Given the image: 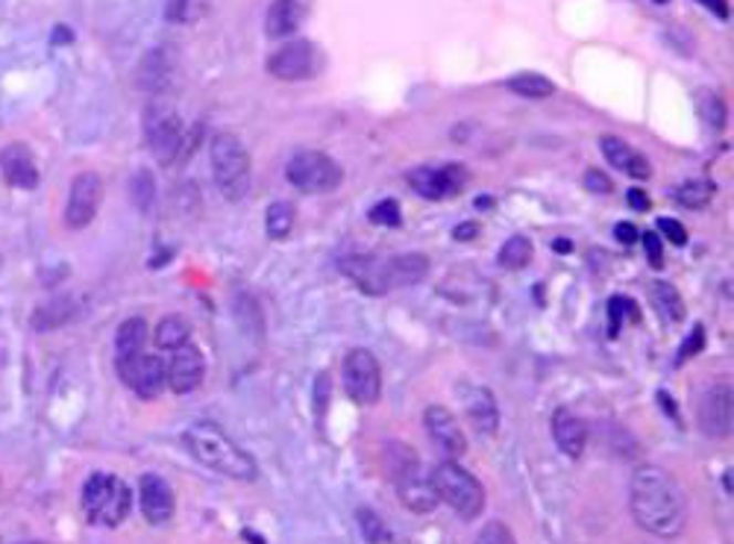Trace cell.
Instances as JSON below:
<instances>
[{
    "label": "cell",
    "mask_w": 734,
    "mask_h": 544,
    "mask_svg": "<svg viewBox=\"0 0 734 544\" xmlns=\"http://www.w3.org/2000/svg\"><path fill=\"white\" fill-rule=\"evenodd\" d=\"M643 248H647V260L652 269H664V244H661V236L658 233H643Z\"/></svg>",
    "instance_id": "obj_38"
},
{
    "label": "cell",
    "mask_w": 734,
    "mask_h": 544,
    "mask_svg": "<svg viewBox=\"0 0 734 544\" xmlns=\"http://www.w3.org/2000/svg\"><path fill=\"white\" fill-rule=\"evenodd\" d=\"M615 239L623 244H635L638 239H641V233H638V227L629 224V221H623V224L615 227Z\"/></svg>",
    "instance_id": "obj_43"
},
{
    "label": "cell",
    "mask_w": 734,
    "mask_h": 544,
    "mask_svg": "<svg viewBox=\"0 0 734 544\" xmlns=\"http://www.w3.org/2000/svg\"><path fill=\"white\" fill-rule=\"evenodd\" d=\"M649 297H652V306H656L658 315L670 321V324H679L684 318V301L673 283L656 280V283L649 285Z\"/></svg>",
    "instance_id": "obj_25"
},
{
    "label": "cell",
    "mask_w": 734,
    "mask_h": 544,
    "mask_svg": "<svg viewBox=\"0 0 734 544\" xmlns=\"http://www.w3.org/2000/svg\"><path fill=\"white\" fill-rule=\"evenodd\" d=\"M188 9H191V0H168L165 3V18L171 21V24H180L188 18Z\"/></svg>",
    "instance_id": "obj_41"
},
{
    "label": "cell",
    "mask_w": 734,
    "mask_h": 544,
    "mask_svg": "<svg viewBox=\"0 0 734 544\" xmlns=\"http://www.w3.org/2000/svg\"><path fill=\"white\" fill-rule=\"evenodd\" d=\"M367 218H370L376 227H400L402 224L400 203H397V200H379V203L367 212Z\"/></svg>",
    "instance_id": "obj_34"
},
{
    "label": "cell",
    "mask_w": 734,
    "mask_h": 544,
    "mask_svg": "<svg viewBox=\"0 0 734 544\" xmlns=\"http://www.w3.org/2000/svg\"><path fill=\"white\" fill-rule=\"evenodd\" d=\"M115 365H118V377L124 380V386L136 391L138 398L154 400L156 395L168 386L165 363L154 354L129 356V359H120V363Z\"/></svg>",
    "instance_id": "obj_13"
},
{
    "label": "cell",
    "mask_w": 734,
    "mask_h": 544,
    "mask_svg": "<svg viewBox=\"0 0 734 544\" xmlns=\"http://www.w3.org/2000/svg\"><path fill=\"white\" fill-rule=\"evenodd\" d=\"M734 407H732V386L726 380L711 383L709 389L702 391L700 407H696V423L705 439L723 441L732 436L734 423Z\"/></svg>",
    "instance_id": "obj_11"
},
{
    "label": "cell",
    "mask_w": 734,
    "mask_h": 544,
    "mask_svg": "<svg viewBox=\"0 0 734 544\" xmlns=\"http://www.w3.org/2000/svg\"><path fill=\"white\" fill-rule=\"evenodd\" d=\"M145 138L156 159L162 165H171L182 154V145H186L182 118L174 109H168V106H147Z\"/></svg>",
    "instance_id": "obj_10"
},
{
    "label": "cell",
    "mask_w": 734,
    "mask_h": 544,
    "mask_svg": "<svg viewBox=\"0 0 734 544\" xmlns=\"http://www.w3.org/2000/svg\"><path fill=\"white\" fill-rule=\"evenodd\" d=\"M453 236L459 239V242H470V239H476L479 236V224H473V221H464V224L455 227Z\"/></svg>",
    "instance_id": "obj_45"
},
{
    "label": "cell",
    "mask_w": 734,
    "mask_h": 544,
    "mask_svg": "<svg viewBox=\"0 0 734 544\" xmlns=\"http://www.w3.org/2000/svg\"><path fill=\"white\" fill-rule=\"evenodd\" d=\"M585 189L597 191V195H611L615 182L608 180V174L597 171V168H588V171H585Z\"/></svg>",
    "instance_id": "obj_39"
},
{
    "label": "cell",
    "mask_w": 734,
    "mask_h": 544,
    "mask_svg": "<svg viewBox=\"0 0 734 544\" xmlns=\"http://www.w3.org/2000/svg\"><path fill=\"white\" fill-rule=\"evenodd\" d=\"M21 544H48V542H21Z\"/></svg>",
    "instance_id": "obj_49"
},
{
    "label": "cell",
    "mask_w": 734,
    "mask_h": 544,
    "mask_svg": "<svg viewBox=\"0 0 734 544\" xmlns=\"http://www.w3.org/2000/svg\"><path fill=\"white\" fill-rule=\"evenodd\" d=\"M702 345H705V329H702L700 324H696V327H693V336L684 338V347H682V354H679V363H684L688 356L700 354Z\"/></svg>",
    "instance_id": "obj_40"
},
{
    "label": "cell",
    "mask_w": 734,
    "mask_h": 544,
    "mask_svg": "<svg viewBox=\"0 0 734 544\" xmlns=\"http://www.w3.org/2000/svg\"><path fill=\"white\" fill-rule=\"evenodd\" d=\"M0 171H3L9 186H15V189L30 191L39 186V168L33 163V154L21 142H12L0 150Z\"/></svg>",
    "instance_id": "obj_20"
},
{
    "label": "cell",
    "mask_w": 734,
    "mask_h": 544,
    "mask_svg": "<svg viewBox=\"0 0 734 544\" xmlns=\"http://www.w3.org/2000/svg\"><path fill=\"white\" fill-rule=\"evenodd\" d=\"M429 274V260L423 253H402L394 260L382 262V283L388 289H402V285H418Z\"/></svg>",
    "instance_id": "obj_23"
},
{
    "label": "cell",
    "mask_w": 734,
    "mask_h": 544,
    "mask_svg": "<svg viewBox=\"0 0 734 544\" xmlns=\"http://www.w3.org/2000/svg\"><path fill=\"white\" fill-rule=\"evenodd\" d=\"M53 35H60V39H53V42H60V44H65V42H71V39H74V35H71L69 30H62V27Z\"/></svg>",
    "instance_id": "obj_48"
},
{
    "label": "cell",
    "mask_w": 734,
    "mask_h": 544,
    "mask_svg": "<svg viewBox=\"0 0 734 544\" xmlns=\"http://www.w3.org/2000/svg\"><path fill=\"white\" fill-rule=\"evenodd\" d=\"M656 3H667V0H656Z\"/></svg>",
    "instance_id": "obj_50"
},
{
    "label": "cell",
    "mask_w": 734,
    "mask_h": 544,
    "mask_svg": "<svg viewBox=\"0 0 734 544\" xmlns=\"http://www.w3.org/2000/svg\"><path fill=\"white\" fill-rule=\"evenodd\" d=\"M629 510L638 527L658 538H675L688 524V501L679 480L658 465H638L629 480Z\"/></svg>",
    "instance_id": "obj_1"
},
{
    "label": "cell",
    "mask_w": 734,
    "mask_h": 544,
    "mask_svg": "<svg viewBox=\"0 0 734 544\" xmlns=\"http://www.w3.org/2000/svg\"><path fill=\"white\" fill-rule=\"evenodd\" d=\"M321 71V51L308 39H289L280 51L268 56V74L282 83H303L312 80Z\"/></svg>",
    "instance_id": "obj_9"
},
{
    "label": "cell",
    "mask_w": 734,
    "mask_h": 544,
    "mask_svg": "<svg viewBox=\"0 0 734 544\" xmlns=\"http://www.w3.org/2000/svg\"><path fill=\"white\" fill-rule=\"evenodd\" d=\"M209 163H212L214 186L223 198L232 203L248 198L253 165H250L248 147L235 133H214L212 145H209Z\"/></svg>",
    "instance_id": "obj_3"
},
{
    "label": "cell",
    "mask_w": 734,
    "mask_h": 544,
    "mask_svg": "<svg viewBox=\"0 0 734 544\" xmlns=\"http://www.w3.org/2000/svg\"><path fill=\"white\" fill-rule=\"evenodd\" d=\"M147 324L145 318H127L115 333V363L129 359V356L145 354Z\"/></svg>",
    "instance_id": "obj_24"
},
{
    "label": "cell",
    "mask_w": 734,
    "mask_h": 544,
    "mask_svg": "<svg viewBox=\"0 0 734 544\" xmlns=\"http://www.w3.org/2000/svg\"><path fill=\"white\" fill-rule=\"evenodd\" d=\"M103 203V180L101 174L83 171L74 177L69 191V203H65V224L71 230H83L94 221L97 209Z\"/></svg>",
    "instance_id": "obj_14"
},
{
    "label": "cell",
    "mask_w": 734,
    "mask_h": 544,
    "mask_svg": "<svg viewBox=\"0 0 734 544\" xmlns=\"http://www.w3.org/2000/svg\"><path fill=\"white\" fill-rule=\"evenodd\" d=\"M423 427H427L429 439L436 441V448L444 453L447 459H459L464 457V450H468V439H464V432H461L459 421H455V415L450 412L447 407H427L423 412Z\"/></svg>",
    "instance_id": "obj_16"
},
{
    "label": "cell",
    "mask_w": 734,
    "mask_h": 544,
    "mask_svg": "<svg viewBox=\"0 0 734 544\" xmlns=\"http://www.w3.org/2000/svg\"><path fill=\"white\" fill-rule=\"evenodd\" d=\"M285 180L303 195H329L342 186L344 171L324 150H297L285 165Z\"/></svg>",
    "instance_id": "obj_7"
},
{
    "label": "cell",
    "mask_w": 734,
    "mask_h": 544,
    "mask_svg": "<svg viewBox=\"0 0 734 544\" xmlns=\"http://www.w3.org/2000/svg\"><path fill=\"white\" fill-rule=\"evenodd\" d=\"M432 489H436L438 501L453 506L464 521H473L479 512L485 510V489L476 477L470 474L468 468L459 465L455 459H444L432 468Z\"/></svg>",
    "instance_id": "obj_5"
},
{
    "label": "cell",
    "mask_w": 734,
    "mask_h": 544,
    "mask_svg": "<svg viewBox=\"0 0 734 544\" xmlns=\"http://www.w3.org/2000/svg\"><path fill=\"white\" fill-rule=\"evenodd\" d=\"M297 224V209L289 200H274L265 212V233L274 239V242H282V239H289L291 230Z\"/></svg>",
    "instance_id": "obj_28"
},
{
    "label": "cell",
    "mask_w": 734,
    "mask_h": 544,
    "mask_svg": "<svg viewBox=\"0 0 734 544\" xmlns=\"http://www.w3.org/2000/svg\"><path fill=\"white\" fill-rule=\"evenodd\" d=\"M186 448L200 465H206L214 474L230 477L235 483H253L259 477L256 459L250 457L244 448H239L235 439H230L212 421L191 423L186 430Z\"/></svg>",
    "instance_id": "obj_2"
},
{
    "label": "cell",
    "mask_w": 734,
    "mask_h": 544,
    "mask_svg": "<svg viewBox=\"0 0 734 544\" xmlns=\"http://www.w3.org/2000/svg\"><path fill=\"white\" fill-rule=\"evenodd\" d=\"M129 506H133V492L120 477L97 471L83 485V512L92 524L118 527L129 515Z\"/></svg>",
    "instance_id": "obj_6"
},
{
    "label": "cell",
    "mask_w": 734,
    "mask_h": 544,
    "mask_svg": "<svg viewBox=\"0 0 734 544\" xmlns=\"http://www.w3.org/2000/svg\"><path fill=\"white\" fill-rule=\"evenodd\" d=\"M342 380L347 398L361 407H370L382 395V368L367 347H353L350 354L344 356Z\"/></svg>",
    "instance_id": "obj_8"
},
{
    "label": "cell",
    "mask_w": 734,
    "mask_h": 544,
    "mask_svg": "<svg viewBox=\"0 0 734 544\" xmlns=\"http://www.w3.org/2000/svg\"><path fill=\"white\" fill-rule=\"evenodd\" d=\"M138 503L150 524H168L174 519V492L159 474H145L138 480Z\"/></svg>",
    "instance_id": "obj_17"
},
{
    "label": "cell",
    "mask_w": 734,
    "mask_h": 544,
    "mask_svg": "<svg viewBox=\"0 0 734 544\" xmlns=\"http://www.w3.org/2000/svg\"><path fill=\"white\" fill-rule=\"evenodd\" d=\"M496 262L508 271L526 269L532 262V242L526 236H512V239L500 248V253H496Z\"/></svg>",
    "instance_id": "obj_31"
},
{
    "label": "cell",
    "mask_w": 734,
    "mask_h": 544,
    "mask_svg": "<svg viewBox=\"0 0 734 544\" xmlns=\"http://www.w3.org/2000/svg\"><path fill=\"white\" fill-rule=\"evenodd\" d=\"M129 191H133V200H136L138 209H150L154 207V198H156V186H154V177H150V171H138L136 177H133V182H129Z\"/></svg>",
    "instance_id": "obj_33"
},
{
    "label": "cell",
    "mask_w": 734,
    "mask_h": 544,
    "mask_svg": "<svg viewBox=\"0 0 734 544\" xmlns=\"http://www.w3.org/2000/svg\"><path fill=\"white\" fill-rule=\"evenodd\" d=\"M656 227H658V233L664 236L667 242L679 244V248H682V244L688 242V230H684V227L679 224L675 218H658Z\"/></svg>",
    "instance_id": "obj_36"
},
{
    "label": "cell",
    "mask_w": 734,
    "mask_h": 544,
    "mask_svg": "<svg viewBox=\"0 0 734 544\" xmlns=\"http://www.w3.org/2000/svg\"><path fill=\"white\" fill-rule=\"evenodd\" d=\"M702 115H705V122H709L714 130H720V127L726 124V109H723V101H720L717 95L705 97V104H702Z\"/></svg>",
    "instance_id": "obj_37"
},
{
    "label": "cell",
    "mask_w": 734,
    "mask_h": 544,
    "mask_svg": "<svg viewBox=\"0 0 734 544\" xmlns=\"http://www.w3.org/2000/svg\"><path fill=\"white\" fill-rule=\"evenodd\" d=\"M555 251H558V253H570L573 244L567 242V239H555Z\"/></svg>",
    "instance_id": "obj_47"
},
{
    "label": "cell",
    "mask_w": 734,
    "mask_h": 544,
    "mask_svg": "<svg viewBox=\"0 0 734 544\" xmlns=\"http://www.w3.org/2000/svg\"><path fill=\"white\" fill-rule=\"evenodd\" d=\"M188 338H191V327L180 315H168L156 327V345L162 347V351H177L180 345H186Z\"/></svg>",
    "instance_id": "obj_30"
},
{
    "label": "cell",
    "mask_w": 734,
    "mask_h": 544,
    "mask_svg": "<svg viewBox=\"0 0 734 544\" xmlns=\"http://www.w3.org/2000/svg\"><path fill=\"white\" fill-rule=\"evenodd\" d=\"M306 21V0H274L265 12V35L289 42Z\"/></svg>",
    "instance_id": "obj_21"
},
{
    "label": "cell",
    "mask_w": 734,
    "mask_h": 544,
    "mask_svg": "<svg viewBox=\"0 0 734 544\" xmlns=\"http://www.w3.org/2000/svg\"><path fill=\"white\" fill-rule=\"evenodd\" d=\"M553 439L564 457L581 459V453L588 448V423L573 409L558 407L553 415Z\"/></svg>",
    "instance_id": "obj_19"
},
{
    "label": "cell",
    "mask_w": 734,
    "mask_h": 544,
    "mask_svg": "<svg viewBox=\"0 0 734 544\" xmlns=\"http://www.w3.org/2000/svg\"><path fill=\"white\" fill-rule=\"evenodd\" d=\"M473 544H517V542H514V533L505 527L503 521H487L485 527L479 530V536Z\"/></svg>",
    "instance_id": "obj_35"
},
{
    "label": "cell",
    "mask_w": 734,
    "mask_h": 544,
    "mask_svg": "<svg viewBox=\"0 0 734 544\" xmlns=\"http://www.w3.org/2000/svg\"><path fill=\"white\" fill-rule=\"evenodd\" d=\"M356 521H359L361 533H365V538L370 544H385L388 542V527H385V521L376 515L370 506H361L359 512H356Z\"/></svg>",
    "instance_id": "obj_32"
},
{
    "label": "cell",
    "mask_w": 734,
    "mask_h": 544,
    "mask_svg": "<svg viewBox=\"0 0 734 544\" xmlns=\"http://www.w3.org/2000/svg\"><path fill=\"white\" fill-rule=\"evenodd\" d=\"M165 374H168V389L174 395H191L203 383V354L197 351V345L186 342L177 351H171V359L165 363Z\"/></svg>",
    "instance_id": "obj_15"
},
{
    "label": "cell",
    "mask_w": 734,
    "mask_h": 544,
    "mask_svg": "<svg viewBox=\"0 0 734 544\" xmlns=\"http://www.w3.org/2000/svg\"><path fill=\"white\" fill-rule=\"evenodd\" d=\"M464 412H468V421L473 423V430L479 436H494L496 427H500V407H496V398L485 386H470L464 391Z\"/></svg>",
    "instance_id": "obj_22"
},
{
    "label": "cell",
    "mask_w": 734,
    "mask_h": 544,
    "mask_svg": "<svg viewBox=\"0 0 734 544\" xmlns=\"http://www.w3.org/2000/svg\"><path fill=\"white\" fill-rule=\"evenodd\" d=\"M623 310H626V297L623 294H617L608 303V318H611V336H617V329H620V321H623Z\"/></svg>",
    "instance_id": "obj_42"
},
{
    "label": "cell",
    "mask_w": 734,
    "mask_h": 544,
    "mask_svg": "<svg viewBox=\"0 0 734 544\" xmlns=\"http://www.w3.org/2000/svg\"><path fill=\"white\" fill-rule=\"evenodd\" d=\"M171 80V62L165 51H150L138 65V86L145 92H159Z\"/></svg>",
    "instance_id": "obj_26"
},
{
    "label": "cell",
    "mask_w": 734,
    "mask_h": 544,
    "mask_svg": "<svg viewBox=\"0 0 734 544\" xmlns=\"http://www.w3.org/2000/svg\"><path fill=\"white\" fill-rule=\"evenodd\" d=\"M700 3L709 9V12H714L720 21H728V3H726V0H700Z\"/></svg>",
    "instance_id": "obj_46"
},
{
    "label": "cell",
    "mask_w": 734,
    "mask_h": 544,
    "mask_svg": "<svg viewBox=\"0 0 734 544\" xmlns=\"http://www.w3.org/2000/svg\"><path fill=\"white\" fill-rule=\"evenodd\" d=\"M406 180H409V186L418 191L420 198L444 200L459 195V191L468 186L470 174L461 163L438 165V168H432V165H420V168H411Z\"/></svg>",
    "instance_id": "obj_12"
},
{
    "label": "cell",
    "mask_w": 734,
    "mask_h": 544,
    "mask_svg": "<svg viewBox=\"0 0 734 544\" xmlns=\"http://www.w3.org/2000/svg\"><path fill=\"white\" fill-rule=\"evenodd\" d=\"M626 200H629V207L638 209V212H647L652 203H649V195L643 189H629L626 191Z\"/></svg>",
    "instance_id": "obj_44"
},
{
    "label": "cell",
    "mask_w": 734,
    "mask_h": 544,
    "mask_svg": "<svg viewBox=\"0 0 734 544\" xmlns=\"http://www.w3.org/2000/svg\"><path fill=\"white\" fill-rule=\"evenodd\" d=\"M714 182L705 180V177H693V180H684L679 189H675V200L679 207L684 209H705L714 198Z\"/></svg>",
    "instance_id": "obj_29"
},
{
    "label": "cell",
    "mask_w": 734,
    "mask_h": 544,
    "mask_svg": "<svg viewBox=\"0 0 734 544\" xmlns=\"http://www.w3.org/2000/svg\"><path fill=\"white\" fill-rule=\"evenodd\" d=\"M505 88L514 92V95L529 97V101H544L555 92V83L538 71H521V74H514V77L505 80Z\"/></svg>",
    "instance_id": "obj_27"
},
{
    "label": "cell",
    "mask_w": 734,
    "mask_h": 544,
    "mask_svg": "<svg viewBox=\"0 0 734 544\" xmlns=\"http://www.w3.org/2000/svg\"><path fill=\"white\" fill-rule=\"evenodd\" d=\"M388 471L394 477L397 494L406 510L427 515L438 506V494L432 489V480L423 474L418 453L406 444H388Z\"/></svg>",
    "instance_id": "obj_4"
},
{
    "label": "cell",
    "mask_w": 734,
    "mask_h": 544,
    "mask_svg": "<svg viewBox=\"0 0 734 544\" xmlns=\"http://www.w3.org/2000/svg\"><path fill=\"white\" fill-rule=\"evenodd\" d=\"M599 150L606 156V163L617 168L620 174H629L632 180H649L652 177V165L641 150H635L629 142L620 136H602L599 138Z\"/></svg>",
    "instance_id": "obj_18"
}]
</instances>
